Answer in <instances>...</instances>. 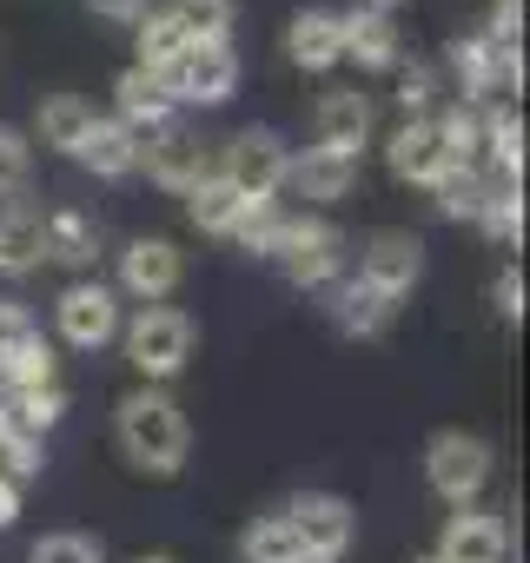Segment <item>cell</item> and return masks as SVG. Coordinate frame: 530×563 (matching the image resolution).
I'll return each mask as SVG.
<instances>
[{
	"instance_id": "6da1fadb",
	"label": "cell",
	"mask_w": 530,
	"mask_h": 563,
	"mask_svg": "<svg viewBox=\"0 0 530 563\" xmlns=\"http://www.w3.org/2000/svg\"><path fill=\"white\" fill-rule=\"evenodd\" d=\"M113 438L126 451L133 471L146 477H179L186 471V451H192V424L179 411V398L166 385H140L113 405Z\"/></svg>"
},
{
	"instance_id": "7a4b0ae2",
	"label": "cell",
	"mask_w": 530,
	"mask_h": 563,
	"mask_svg": "<svg viewBox=\"0 0 530 563\" xmlns=\"http://www.w3.org/2000/svg\"><path fill=\"white\" fill-rule=\"evenodd\" d=\"M120 339H126V358H133V372H140L146 385L179 378L186 358H192V345H199V332H192V319H186L179 306H140V312L120 325Z\"/></svg>"
},
{
	"instance_id": "3957f363",
	"label": "cell",
	"mask_w": 530,
	"mask_h": 563,
	"mask_svg": "<svg viewBox=\"0 0 530 563\" xmlns=\"http://www.w3.org/2000/svg\"><path fill=\"white\" fill-rule=\"evenodd\" d=\"M490 471H497V451H490L477 431H438V438L424 444V484H431L451 510H471V504L484 497Z\"/></svg>"
},
{
	"instance_id": "277c9868",
	"label": "cell",
	"mask_w": 530,
	"mask_h": 563,
	"mask_svg": "<svg viewBox=\"0 0 530 563\" xmlns=\"http://www.w3.org/2000/svg\"><path fill=\"white\" fill-rule=\"evenodd\" d=\"M273 265L306 292H325L332 278H345V232L332 219H286L273 239Z\"/></svg>"
},
{
	"instance_id": "5b68a950",
	"label": "cell",
	"mask_w": 530,
	"mask_h": 563,
	"mask_svg": "<svg viewBox=\"0 0 530 563\" xmlns=\"http://www.w3.org/2000/svg\"><path fill=\"white\" fill-rule=\"evenodd\" d=\"M286 173H292V146L273 126H245V133H232L219 146V179L239 199H279L286 192Z\"/></svg>"
},
{
	"instance_id": "8992f818",
	"label": "cell",
	"mask_w": 530,
	"mask_h": 563,
	"mask_svg": "<svg viewBox=\"0 0 530 563\" xmlns=\"http://www.w3.org/2000/svg\"><path fill=\"white\" fill-rule=\"evenodd\" d=\"M451 74H457L464 107H497L504 93L523 87V54L490 41V34H457L451 41Z\"/></svg>"
},
{
	"instance_id": "52a82bcc",
	"label": "cell",
	"mask_w": 530,
	"mask_h": 563,
	"mask_svg": "<svg viewBox=\"0 0 530 563\" xmlns=\"http://www.w3.org/2000/svg\"><path fill=\"white\" fill-rule=\"evenodd\" d=\"M159 80H166L173 107H225L239 93V54L225 41H192Z\"/></svg>"
},
{
	"instance_id": "ba28073f",
	"label": "cell",
	"mask_w": 530,
	"mask_h": 563,
	"mask_svg": "<svg viewBox=\"0 0 530 563\" xmlns=\"http://www.w3.org/2000/svg\"><path fill=\"white\" fill-rule=\"evenodd\" d=\"M54 325L74 352H100L120 339V292L100 286V278H74V286L54 299Z\"/></svg>"
},
{
	"instance_id": "9c48e42d",
	"label": "cell",
	"mask_w": 530,
	"mask_h": 563,
	"mask_svg": "<svg viewBox=\"0 0 530 563\" xmlns=\"http://www.w3.org/2000/svg\"><path fill=\"white\" fill-rule=\"evenodd\" d=\"M286 517H292L299 543H306L312 556H325V563H339V556L352 550V537H358V510H352L339 490H292V497H286Z\"/></svg>"
},
{
	"instance_id": "30bf717a",
	"label": "cell",
	"mask_w": 530,
	"mask_h": 563,
	"mask_svg": "<svg viewBox=\"0 0 530 563\" xmlns=\"http://www.w3.org/2000/svg\"><path fill=\"white\" fill-rule=\"evenodd\" d=\"M358 278H365L372 292H385V299H405L418 278H424V239L418 232H398V225L372 232L358 245Z\"/></svg>"
},
{
	"instance_id": "8fae6325",
	"label": "cell",
	"mask_w": 530,
	"mask_h": 563,
	"mask_svg": "<svg viewBox=\"0 0 530 563\" xmlns=\"http://www.w3.org/2000/svg\"><path fill=\"white\" fill-rule=\"evenodd\" d=\"M140 166L153 173V186H166V192H192L199 179L219 173V153H212L199 133H186V126H166V133L140 140Z\"/></svg>"
},
{
	"instance_id": "7c38bea8",
	"label": "cell",
	"mask_w": 530,
	"mask_h": 563,
	"mask_svg": "<svg viewBox=\"0 0 530 563\" xmlns=\"http://www.w3.org/2000/svg\"><path fill=\"white\" fill-rule=\"evenodd\" d=\"M179 272H186V258H179V245L173 239H133L126 252H120V299H140V306H166L173 292H179Z\"/></svg>"
},
{
	"instance_id": "4fadbf2b",
	"label": "cell",
	"mask_w": 530,
	"mask_h": 563,
	"mask_svg": "<svg viewBox=\"0 0 530 563\" xmlns=\"http://www.w3.org/2000/svg\"><path fill=\"white\" fill-rule=\"evenodd\" d=\"M173 93H166V80L159 74H146V67H126L120 80H113V120L133 133V140H153V133H166L173 126Z\"/></svg>"
},
{
	"instance_id": "5bb4252c",
	"label": "cell",
	"mask_w": 530,
	"mask_h": 563,
	"mask_svg": "<svg viewBox=\"0 0 530 563\" xmlns=\"http://www.w3.org/2000/svg\"><path fill=\"white\" fill-rule=\"evenodd\" d=\"M365 140H372V100L358 93V87H332V93H319V107H312V146H325V153H365Z\"/></svg>"
},
{
	"instance_id": "9a60e30c",
	"label": "cell",
	"mask_w": 530,
	"mask_h": 563,
	"mask_svg": "<svg viewBox=\"0 0 530 563\" xmlns=\"http://www.w3.org/2000/svg\"><path fill=\"white\" fill-rule=\"evenodd\" d=\"M385 166H391V179H405V186H438V179L451 173V153H444V140H438L431 120H405V126L385 140Z\"/></svg>"
},
{
	"instance_id": "2e32d148",
	"label": "cell",
	"mask_w": 530,
	"mask_h": 563,
	"mask_svg": "<svg viewBox=\"0 0 530 563\" xmlns=\"http://www.w3.org/2000/svg\"><path fill=\"white\" fill-rule=\"evenodd\" d=\"M286 60H292L299 74H332V67L345 60V27H339V14H332V8L292 14V27H286Z\"/></svg>"
},
{
	"instance_id": "e0dca14e",
	"label": "cell",
	"mask_w": 530,
	"mask_h": 563,
	"mask_svg": "<svg viewBox=\"0 0 530 563\" xmlns=\"http://www.w3.org/2000/svg\"><path fill=\"white\" fill-rule=\"evenodd\" d=\"M504 550H510L504 517H490V510H457V517H444V537H438L431 556H444V563H504Z\"/></svg>"
},
{
	"instance_id": "ac0fdd59",
	"label": "cell",
	"mask_w": 530,
	"mask_h": 563,
	"mask_svg": "<svg viewBox=\"0 0 530 563\" xmlns=\"http://www.w3.org/2000/svg\"><path fill=\"white\" fill-rule=\"evenodd\" d=\"M325 312H332V325H339L345 339H378V332L391 325L398 299L372 292L365 278H332V286H325Z\"/></svg>"
},
{
	"instance_id": "d6986e66",
	"label": "cell",
	"mask_w": 530,
	"mask_h": 563,
	"mask_svg": "<svg viewBox=\"0 0 530 563\" xmlns=\"http://www.w3.org/2000/svg\"><path fill=\"white\" fill-rule=\"evenodd\" d=\"M47 212H34L27 199H8L0 206V278H27V272H41V258H47V225H41Z\"/></svg>"
},
{
	"instance_id": "ffe728a7",
	"label": "cell",
	"mask_w": 530,
	"mask_h": 563,
	"mask_svg": "<svg viewBox=\"0 0 530 563\" xmlns=\"http://www.w3.org/2000/svg\"><path fill=\"white\" fill-rule=\"evenodd\" d=\"M286 186H292L299 199H312V206H332V199H345V192L358 186V159H352V153L306 146V153H292V173H286Z\"/></svg>"
},
{
	"instance_id": "44dd1931",
	"label": "cell",
	"mask_w": 530,
	"mask_h": 563,
	"mask_svg": "<svg viewBox=\"0 0 530 563\" xmlns=\"http://www.w3.org/2000/svg\"><path fill=\"white\" fill-rule=\"evenodd\" d=\"M339 27H345V60H358V67H372V74H391V67L405 60V47H398V21H391V14H378V8H352V14H339Z\"/></svg>"
},
{
	"instance_id": "7402d4cb",
	"label": "cell",
	"mask_w": 530,
	"mask_h": 563,
	"mask_svg": "<svg viewBox=\"0 0 530 563\" xmlns=\"http://www.w3.org/2000/svg\"><path fill=\"white\" fill-rule=\"evenodd\" d=\"M74 159H80L93 179H126V173L140 166V140H133L120 120H100V113H93V126H87V140L74 146Z\"/></svg>"
},
{
	"instance_id": "603a6c76",
	"label": "cell",
	"mask_w": 530,
	"mask_h": 563,
	"mask_svg": "<svg viewBox=\"0 0 530 563\" xmlns=\"http://www.w3.org/2000/svg\"><path fill=\"white\" fill-rule=\"evenodd\" d=\"M239 556H245V563H306L312 550L299 543V530H292V517H286V510H265V517H252V523H245Z\"/></svg>"
},
{
	"instance_id": "cb8c5ba5",
	"label": "cell",
	"mask_w": 530,
	"mask_h": 563,
	"mask_svg": "<svg viewBox=\"0 0 530 563\" xmlns=\"http://www.w3.org/2000/svg\"><path fill=\"white\" fill-rule=\"evenodd\" d=\"M34 385H60L54 378V345L34 332H21L14 345H0V391H34Z\"/></svg>"
},
{
	"instance_id": "d4e9b609",
	"label": "cell",
	"mask_w": 530,
	"mask_h": 563,
	"mask_svg": "<svg viewBox=\"0 0 530 563\" xmlns=\"http://www.w3.org/2000/svg\"><path fill=\"white\" fill-rule=\"evenodd\" d=\"M245 206H252V199H239L219 173H212V179H199V186L186 192V219H192L199 232H212V239H232V232H239V219H245Z\"/></svg>"
},
{
	"instance_id": "484cf974",
	"label": "cell",
	"mask_w": 530,
	"mask_h": 563,
	"mask_svg": "<svg viewBox=\"0 0 530 563\" xmlns=\"http://www.w3.org/2000/svg\"><path fill=\"white\" fill-rule=\"evenodd\" d=\"M186 47H192V41H186V27L173 21V8H146V14H140V60H133V67L166 74Z\"/></svg>"
},
{
	"instance_id": "4316f807",
	"label": "cell",
	"mask_w": 530,
	"mask_h": 563,
	"mask_svg": "<svg viewBox=\"0 0 530 563\" xmlns=\"http://www.w3.org/2000/svg\"><path fill=\"white\" fill-rule=\"evenodd\" d=\"M41 225H47V258H60V265H93V245H100V225H93L87 212H74V206H60V212H47Z\"/></svg>"
},
{
	"instance_id": "83f0119b",
	"label": "cell",
	"mask_w": 530,
	"mask_h": 563,
	"mask_svg": "<svg viewBox=\"0 0 530 563\" xmlns=\"http://www.w3.org/2000/svg\"><path fill=\"white\" fill-rule=\"evenodd\" d=\"M0 411H8L27 438H41V431H54L60 418H67V391L60 385H34V391H0Z\"/></svg>"
},
{
	"instance_id": "f1b7e54d",
	"label": "cell",
	"mask_w": 530,
	"mask_h": 563,
	"mask_svg": "<svg viewBox=\"0 0 530 563\" xmlns=\"http://www.w3.org/2000/svg\"><path fill=\"white\" fill-rule=\"evenodd\" d=\"M87 126H93V107H87L80 93H47V100H41V140H47V146L74 153V146L87 140Z\"/></svg>"
},
{
	"instance_id": "f546056e",
	"label": "cell",
	"mask_w": 530,
	"mask_h": 563,
	"mask_svg": "<svg viewBox=\"0 0 530 563\" xmlns=\"http://www.w3.org/2000/svg\"><path fill=\"white\" fill-rule=\"evenodd\" d=\"M477 225H484L497 245H517V239H523V192H517V179H497V173H490V192H484V206H477Z\"/></svg>"
},
{
	"instance_id": "4dcf8cb0",
	"label": "cell",
	"mask_w": 530,
	"mask_h": 563,
	"mask_svg": "<svg viewBox=\"0 0 530 563\" xmlns=\"http://www.w3.org/2000/svg\"><path fill=\"white\" fill-rule=\"evenodd\" d=\"M431 192H438V212H444V219H477V206H484L490 179H484L477 166H451Z\"/></svg>"
},
{
	"instance_id": "1f68e13d",
	"label": "cell",
	"mask_w": 530,
	"mask_h": 563,
	"mask_svg": "<svg viewBox=\"0 0 530 563\" xmlns=\"http://www.w3.org/2000/svg\"><path fill=\"white\" fill-rule=\"evenodd\" d=\"M173 8V21L186 27V41H225L232 34V0H166Z\"/></svg>"
},
{
	"instance_id": "d6a6232c",
	"label": "cell",
	"mask_w": 530,
	"mask_h": 563,
	"mask_svg": "<svg viewBox=\"0 0 530 563\" xmlns=\"http://www.w3.org/2000/svg\"><path fill=\"white\" fill-rule=\"evenodd\" d=\"M27 173H34V146L21 126H0V206L14 192H27Z\"/></svg>"
},
{
	"instance_id": "836d02e7",
	"label": "cell",
	"mask_w": 530,
	"mask_h": 563,
	"mask_svg": "<svg viewBox=\"0 0 530 563\" xmlns=\"http://www.w3.org/2000/svg\"><path fill=\"white\" fill-rule=\"evenodd\" d=\"M27 563H107V550H100V537H87V530H54V537H41V543L27 550Z\"/></svg>"
},
{
	"instance_id": "e575fe53",
	"label": "cell",
	"mask_w": 530,
	"mask_h": 563,
	"mask_svg": "<svg viewBox=\"0 0 530 563\" xmlns=\"http://www.w3.org/2000/svg\"><path fill=\"white\" fill-rule=\"evenodd\" d=\"M398 107H405V120H431L438 113V74L424 67V60H398Z\"/></svg>"
},
{
	"instance_id": "d590c367",
	"label": "cell",
	"mask_w": 530,
	"mask_h": 563,
	"mask_svg": "<svg viewBox=\"0 0 530 563\" xmlns=\"http://www.w3.org/2000/svg\"><path fill=\"white\" fill-rule=\"evenodd\" d=\"M490 306H497V319H510V325L523 319V272H517V265H504V272H497Z\"/></svg>"
},
{
	"instance_id": "8d00e7d4",
	"label": "cell",
	"mask_w": 530,
	"mask_h": 563,
	"mask_svg": "<svg viewBox=\"0 0 530 563\" xmlns=\"http://www.w3.org/2000/svg\"><path fill=\"white\" fill-rule=\"evenodd\" d=\"M87 8H93L100 21H113V27H140V14H146V0H87Z\"/></svg>"
},
{
	"instance_id": "74e56055",
	"label": "cell",
	"mask_w": 530,
	"mask_h": 563,
	"mask_svg": "<svg viewBox=\"0 0 530 563\" xmlns=\"http://www.w3.org/2000/svg\"><path fill=\"white\" fill-rule=\"evenodd\" d=\"M14 517H21V484H14V477H0V530H8Z\"/></svg>"
},
{
	"instance_id": "f35d334b",
	"label": "cell",
	"mask_w": 530,
	"mask_h": 563,
	"mask_svg": "<svg viewBox=\"0 0 530 563\" xmlns=\"http://www.w3.org/2000/svg\"><path fill=\"white\" fill-rule=\"evenodd\" d=\"M365 8H378V14H391V8H405V0H365Z\"/></svg>"
},
{
	"instance_id": "ab89813d",
	"label": "cell",
	"mask_w": 530,
	"mask_h": 563,
	"mask_svg": "<svg viewBox=\"0 0 530 563\" xmlns=\"http://www.w3.org/2000/svg\"><path fill=\"white\" fill-rule=\"evenodd\" d=\"M133 563H173V556H133Z\"/></svg>"
},
{
	"instance_id": "60d3db41",
	"label": "cell",
	"mask_w": 530,
	"mask_h": 563,
	"mask_svg": "<svg viewBox=\"0 0 530 563\" xmlns=\"http://www.w3.org/2000/svg\"><path fill=\"white\" fill-rule=\"evenodd\" d=\"M418 563H444V556H418Z\"/></svg>"
},
{
	"instance_id": "b9f144b4",
	"label": "cell",
	"mask_w": 530,
	"mask_h": 563,
	"mask_svg": "<svg viewBox=\"0 0 530 563\" xmlns=\"http://www.w3.org/2000/svg\"><path fill=\"white\" fill-rule=\"evenodd\" d=\"M306 563H325V556H306Z\"/></svg>"
}]
</instances>
